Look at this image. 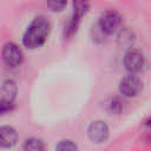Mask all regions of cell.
<instances>
[{
  "label": "cell",
  "instance_id": "obj_1",
  "mask_svg": "<svg viewBox=\"0 0 151 151\" xmlns=\"http://www.w3.org/2000/svg\"><path fill=\"white\" fill-rule=\"evenodd\" d=\"M51 29L50 21L45 17H37L24 33L22 42L28 48H37L41 46L48 37Z\"/></svg>",
  "mask_w": 151,
  "mask_h": 151
},
{
  "label": "cell",
  "instance_id": "obj_2",
  "mask_svg": "<svg viewBox=\"0 0 151 151\" xmlns=\"http://www.w3.org/2000/svg\"><path fill=\"white\" fill-rule=\"evenodd\" d=\"M142 86L143 84L140 79L133 74H127L124 78H122L119 81V91L123 96H126V97H132L139 93V91L142 90Z\"/></svg>",
  "mask_w": 151,
  "mask_h": 151
},
{
  "label": "cell",
  "instance_id": "obj_3",
  "mask_svg": "<svg viewBox=\"0 0 151 151\" xmlns=\"http://www.w3.org/2000/svg\"><path fill=\"white\" fill-rule=\"evenodd\" d=\"M2 59L9 67H17L22 61L21 50L13 42H7L2 48Z\"/></svg>",
  "mask_w": 151,
  "mask_h": 151
},
{
  "label": "cell",
  "instance_id": "obj_4",
  "mask_svg": "<svg viewBox=\"0 0 151 151\" xmlns=\"http://www.w3.org/2000/svg\"><path fill=\"white\" fill-rule=\"evenodd\" d=\"M87 134L93 142L101 143V142L106 140L109 137V127L105 122L96 120L90 124V126L87 129Z\"/></svg>",
  "mask_w": 151,
  "mask_h": 151
},
{
  "label": "cell",
  "instance_id": "obj_5",
  "mask_svg": "<svg viewBox=\"0 0 151 151\" xmlns=\"http://www.w3.org/2000/svg\"><path fill=\"white\" fill-rule=\"evenodd\" d=\"M120 24V15L116 11L105 12L99 19V27L105 33H112Z\"/></svg>",
  "mask_w": 151,
  "mask_h": 151
},
{
  "label": "cell",
  "instance_id": "obj_6",
  "mask_svg": "<svg viewBox=\"0 0 151 151\" xmlns=\"http://www.w3.org/2000/svg\"><path fill=\"white\" fill-rule=\"evenodd\" d=\"M124 65L130 72H138L144 66V55L137 50H130L124 57Z\"/></svg>",
  "mask_w": 151,
  "mask_h": 151
},
{
  "label": "cell",
  "instance_id": "obj_7",
  "mask_svg": "<svg viewBox=\"0 0 151 151\" xmlns=\"http://www.w3.org/2000/svg\"><path fill=\"white\" fill-rule=\"evenodd\" d=\"M18 134L11 126H2L0 129V143L2 147H11L15 144Z\"/></svg>",
  "mask_w": 151,
  "mask_h": 151
},
{
  "label": "cell",
  "instance_id": "obj_8",
  "mask_svg": "<svg viewBox=\"0 0 151 151\" xmlns=\"http://www.w3.org/2000/svg\"><path fill=\"white\" fill-rule=\"evenodd\" d=\"M17 94V85L13 80L8 79L2 83L1 86V99L0 101H6V103H13V99Z\"/></svg>",
  "mask_w": 151,
  "mask_h": 151
},
{
  "label": "cell",
  "instance_id": "obj_9",
  "mask_svg": "<svg viewBox=\"0 0 151 151\" xmlns=\"http://www.w3.org/2000/svg\"><path fill=\"white\" fill-rule=\"evenodd\" d=\"M44 150H45L44 143L41 142V139L35 137H31L26 139L22 146V151H44Z\"/></svg>",
  "mask_w": 151,
  "mask_h": 151
},
{
  "label": "cell",
  "instance_id": "obj_10",
  "mask_svg": "<svg viewBox=\"0 0 151 151\" xmlns=\"http://www.w3.org/2000/svg\"><path fill=\"white\" fill-rule=\"evenodd\" d=\"M77 150H78L77 145L68 139L60 140L55 146V151H77Z\"/></svg>",
  "mask_w": 151,
  "mask_h": 151
},
{
  "label": "cell",
  "instance_id": "obj_11",
  "mask_svg": "<svg viewBox=\"0 0 151 151\" xmlns=\"http://www.w3.org/2000/svg\"><path fill=\"white\" fill-rule=\"evenodd\" d=\"M87 8H88L87 2H81V1L74 2V4H73V15L80 19V18L86 13Z\"/></svg>",
  "mask_w": 151,
  "mask_h": 151
},
{
  "label": "cell",
  "instance_id": "obj_12",
  "mask_svg": "<svg viewBox=\"0 0 151 151\" xmlns=\"http://www.w3.org/2000/svg\"><path fill=\"white\" fill-rule=\"evenodd\" d=\"M109 106H110V109H111V111L112 112H120L122 111V109H123V103L118 99V98H112L111 99V101H110V104H109Z\"/></svg>",
  "mask_w": 151,
  "mask_h": 151
},
{
  "label": "cell",
  "instance_id": "obj_13",
  "mask_svg": "<svg viewBox=\"0 0 151 151\" xmlns=\"http://www.w3.org/2000/svg\"><path fill=\"white\" fill-rule=\"evenodd\" d=\"M47 6L53 11H60L66 6V2L65 1H48Z\"/></svg>",
  "mask_w": 151,
  "mask_h": 151
},
{
  "label": "cell",
  "instance_id": "obj_14",
  "mask_svg": "<svg viewBox=\"0 0 151 151\" xmlns=\"http://www.w3.org/2000/svg\"><path fill=\"white\" fill-rule=\"evenodd\" d=\"M146 125H149V126H151V119H150V120H147V122H146Z\"/></svg>",
  "mask_w": 151,
  "mask_h": 151
}]
</instances>
